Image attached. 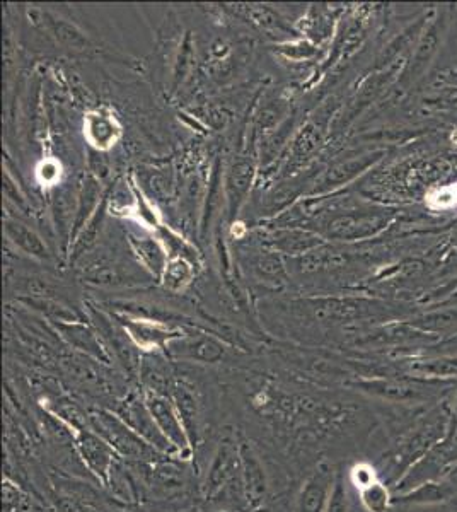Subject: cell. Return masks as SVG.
<instances>
[{
    "instance_id": "cell-3",
    "label": "cell",
    "mask_w": 457,
    "mask_h": 512,
    "mask_svg": "<svg viewBox=\"0 0 457 512\" xmlns=\"http://www.w3.org/2000/svg\"><path fill=\"white\" fill-rule=\"evenodd\" d=\"M69 429L72 441H74V448L84 466L101 485H108L113 468L122 458L115 453V449L111 448L103 437L89 427V424L69 427Z\"/></svg>"
},
{
    "instance_id": "cell-21",
    "label": "cell",
    "mask_w": 457,
    "mask_h": 512,
    "mask_svg": "<svg viewBox=\"0 0 457 512\" xmlns=\"http://www.w3.org/2000/svg\"><path fill=\"white\" fill-rule=\"evenodd\" d=\"M24 502H26V499L19 492L18 487L6 480L4 482V507H6V512L23 511Z\"/></svg>"
},
{
    "instance_id": "cell-14",
    "label": "cell",
    "mask_w": 457,
    "mask_h": 512,
    "mask_svg": "<svg viewBox=\"0 0 457 512\" xmlns=\"http://www.w3.org/2000/svg\"><path fill=\"white\" fill-rule=\"evenodd\" d=\"M173 402L176 408H178V412H180L181 420H183L186 432H188V436H190L191 444H193V448H195L198 434L197 402H195V398H193L188 391L183 390V388H178V390L174 391Z\"/></svg>"
},
{
    "instance_id": "cell-11",
    "label": "cell",
    "mask_w": 457,
    "mask_h": 512,
    "mask_svg": "<svg viewBox=\"0 0 457 512\" xmlns=\"http://www.w3.org/2000/svg\"><path fill=\"white\" fill-rule=\"evenodd\" d=\"M169 349L176 357L188 359V361L205 362V364L219 362L226 354L224 345L209 335H190V337L181 338Z\"/></svg>"
},
{
    "instance_id": "cell-4",
    "label": "cell",
    "mask_w": 457,
    "mask_h": 512,
    "mask_svg": "<svg viewBox=\"0 0 457 512\" xmlns=\"http://www.w3.org/2000/svg\"><path fill=\"white\" fill-rule=\"evenodd\" d=\"M144 400L151 410L152 417L156 420L157 427L161 429L164 437L176 451V456L183 460L191 458L193 444H191L190 436L186 432L185 424H183L180 412L174 402L159 393H147Z\"/></svg>"
},
{
    "instance_id": "cell-10",
    "label": "cell",
    "mask_w": 457,
    "mask_h": 512,
    "mask_svg": "<svg viewBox=\"0 0 457 512\" xmlns=\"http://www.w3.org/2000/svg\"><path fill=\"white\" fill-rule=\"evenodd\" d=\"M456 489L449 482V477L430 480L422 483L415 489L408 490L405 494L394 495L393 504L401 506H435L444 504L454 499Z\"/></svg>"
},
{
    "instance_id": "cell-25",
    "label": "cell",
    "mask_w": 457,
    "mask_h": 512,
    "mask_svg": "<svg viewBox=\"0 0 457 512\" xmlns=\"http://www.w3.org/2000/svg\"><path fill=\"white\" fill-rule=\"evenodd\" d=\"M447 477L457 478V463L456 465L452 466L451 470H449V473H447Z\"/></svg>"
},
{
    "instance_id": "cell-16",
    "label": "cell",
    "mask_w": 457,
    "mask_h": 512,
    "mask_svg": "<svg viewBox=\"0 0 457 512\" xmlns=\"http://www.w3.org/2000/svg\"><path fill=\"white\" fill-rule=\"evenodd\" d=\"M324 512H350L347 482H345V475H343L342 470L336 472L335 482L331 487L330 497H328Z\"/></svg>"
},
{
    "instance_id": "cell-1",
    "label": "cell",
    "mask_w": 457,
    "mask_h": 512,
    "mask_svg": "<svg viewBox=\"0 0 457 512\" xmlns=\"http://www.w3.org/2000/svg\"><path fill=\"white\" fill-rule=\"evenodd\" d=\"M457 422L451 407H435L413 422L410 431H406L389 456V465L398 482L413 463H417L425 454L437 448L449 437L456 436ZM394 482V483H396Z\"/></svg>"
},
{
    "instance_id": "cell-23",
    "label": "cell",
    "mask_w": 457,
    "mask_h": 512,
    "mask_svg": "<svg viewBox=\"0 0 457 512\" xmlns=\"http://www.w3.org/2000/svg\"><path fill=\"white\" fill-rule=\"evenodd\" d=\"M140 256L144 258L145 263L149 265V267L154 270H161L162 263H164V258H162V253L159 251L152 241H142L140 243Z\"/></svg>"
},
{
    "instance_id": "cell-13",
    "label": "cell",
    "mask_w": 457,
    "mask_h": 512,
    "mask_svg": "<svg viewBox=\"0 0 457 512\" xmlns=\"http://www.w3.org/2000/svg\"><path fill=\"white\" fill-rule=\"evenodd\" d=\"M6 231L9 238L29 255L38 256V258H47L48 250L45 243L41 241L40 236L24 226L21 222L9 221L6 224Z\"/></svg>"
},
{
    "instance_id": "cell-26",
    "label": "cell",
    "mask_w": 457,
    "mask_h": 512,
    "mask_svg": "<svg viewBox=\"0 0 457 512\" xmlns=\"http://www.w3.org/2000/svg\"><path fill=\"white\" fill-rule=\"evenodd\" d=\"M454 437H457V431H456V436H454Z\"/></svg>"
},
{
    "instance_id": "cell-6",
    "label": "cell",
    "mask_w": 457,
    "mask_h": 512,
    "mask_svg": "<svg viewBox=\"0 0 457 512\" xmlns=\"http://www.w3.org/2000/svg\"><path fill=\"white\" fill-rule=\"evenodd\" d=\"M239 466H241V487L249 509L258 511L265 506L268 497V477L260 456L253 446L239 437Z\"/></svg>"
},
{
    "instance_id": "cell-20",
    "label": "cell",
    "mask_w": 457,
    "mask_h": 512,
    "mask_svg": "<svg viewBox=\"0 0 457 512\" xmlns=\"http://www.w3.org/2000/svg\"><path fill=\"white\" fill-rule=\"evenodd\" d=\"M417 371L427 374L430 378H452V376H457V359L429 362V364L418 367Z\"/></svg>"
},
{
    "instance_id": "cell-9",
    "label": "cell",
    "mask_w": 457,
    "mask_h": 512,
    "mask_svg": "<svg viewBox=\"0 0 457 512\" xmlns=\"http://www.w3.org/2000/svg\"><path fill=\"white\" fill-rule=\"evenodd\" d=\"M335 477V468L321 463L302 485L294 512H324Z\"/></svg>"
},
{
    "instance_id": "cell-12",
    "label": "cell",
    "mask_w": 457,
    "mask_h": 512,
    "mask_svg": "<svg viewBox=\"0 0 457 512\" xmlns=\"http://www.w3.org/2000/svg\"><path fill=\"white\" fill-rule=\"evenodd\" d=\"M359 499L367 512H388L389 507L393 506L394 495L389 485L376 480L359 489Z\"/></svg>"
},
{
    "instance_id": "cell-15",
    "label": "cell",
    "mask_w": 457,
    "mask_h": 512,
    "mask_svg": "<svg viewBox=\"0 0 457 512\" xmlns=\"http://www.w3.org/2000/svg\"><path fill=\"white\" fill-rule=\"evenodd\" d=\"M60 328H62V332H64L65 338L69 340L70 344L76 345L77 349L84 350L87 354L106 361L105 350L99 344L98 338L94 337V333L87 330L86 326L69 325L60 326Z\"/></svg>"
},
{
    "instance_id": "cell-22",
    "label": "cell",
    "mask_w": 457,
    "mask_h": 512,
    "mask_svg": "<svg viewBox=\"0 0 457 512\" xmlns=\"http://www.w3.org/2000/svg\"><path fill=\"white\" fill-rule=\"evenodd\" d=\"M376 480H379V477H377V472L371 465L353 466L352 472H350V482L357 487V490L369 485V483L376 482Z\"/></svg>"
},
{
    "instance_id": "cell-17",
    "label": "cell",
    "mask_w": 457,
    "mask_h": 512,
    "mask_svg": "<svg viewBox=\"0 0 457 512\" xmlns=\"http://www.w3.org/2000/svg\"><path fill=\"white\" fill-rule=\"evenodd\" d=\"M249 178H251V166L249 164H238L236 168L232 169V175L229 178L232 205H234V200H241V197H243L249 185Z\"/></svg>"
},
{
    "instance_id": "cell-8",
    "label": "cell",
    "mask_w": 457,
    "mask_h": 512,
    "mask_svg": "<svg viewBox=\"0 0 457 512\" xmlns=\"http://www.w3.org/2000/svg\"><path fill=\"white\" fill-rule=\"evenodd\" d=\"M236 477H241L238 441L224 439L210 461L209 472L203 483V494L207 499H214Z\"/></svg>"
},
{
    "instance_id": "cell-2",
    "label": "cell",
    "mask_w": 457,
    "mask_h": 512,
    "mask_svg": "<svg viewBox=\"0 0 457 512\" xmlns=\"http://www.w3.org/2000/svg\"><path fill=\"white\" fill-rule=\"evenodd\" d=\"M87 424L96 434L103 437L122 460L132 463H157L164 454L145 443L144 439L135 434L116 414L99 410L87 417Z\"/></svg>"
},
{
    "instance_id": "cell-18",
    "label": "cell",
    "mask_w": 457,
    "mask_h": 512,
    "mask_svg": "<svg viewBox=\"0 0 457 512\" xmlns=\"http://www.w3.org/2000/svg\"><path fill=\"white\" fill-rule=\"evenodd\" d=\"M130 333L135 342L144 347H159L166 338H169L168 333L157 330L154 326H134Z\"/></svg>"
},
{
    "instance_id": "cell-5",
    "label": "cell",
    "mask_w": 457,
    "mask_h": 512,
    "mask_svg": "<svg viewBox=\"0 0 457 512\" xmlns=\"http://www.w3.org/2000/svg\"><path fill=\"white\" fill-rule=\"evenodd\" d=\"M355 388L384 402L398 403V405H420V403L429 402L437 395L434 386L417 383V381H398V379L360 381L355 384Z\"/></svg>"
},
{
    "instance_id": "cell-7",
    "label": "cell",
    "mask_w": 457,
    "mask_h": 512,
    "mask_svg": "<svg viewBox=\"0 0 457 512\" xmlns=\"http://www.w3.org/2000/svg\"><path fill=\"white\" fill-rule=\"evenodd\" d=\"M116 415L125 422V424L139 434L145 443L151 444L152 448L164 454V456H176L173 446L168 439L164 437L161 429L157 427L156 420L152 417L151 410L147 407L145 400L132 398L123 403L122 407L116 410Z\"/></svg>"
},
{
    "instance_id": "cell-19",
    "label": "cell",
    "mask_w": 457,
    "mask_h": 512,
    "mask_svg": "<svg viewBox=\"0 0 457 512\" xmlns=\"http://www.w3.org/2000/svg\"><path fill=\"white\" fill-rule=\"evenodd\" d=\"M53 31H55V35H57L60 43H64L67 47L84 48L87 45L86 38L72 24L64 23V21H55L53 23Z\"/></svg>"
},
{
    "instance_id": "cell-24",
    "label": "cell",
    "mask_w": 457,
    "mask_h": 512,
    "mask_svg": "<svg viewBox=\"0 0 457 512\" xmlns=\"http://www.w3.org/2000/svg\"><path fill=\"white\" fill-rule=\"evenodd\" d=\"M89 132H91V135H93L94 140H96L98 144H108L111 137H113V127H111V123L108 122V120H103V118H93Z\"/></svg>"
}]
</instances>
